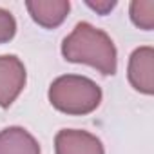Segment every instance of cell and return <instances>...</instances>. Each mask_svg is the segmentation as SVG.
I'll return each instance as SVG.
<instances>
[{
    "mask_svg": "<svg viewBox=\"0 0 154 154\" xmlns=\"http://www.w3.org/2000/svg\"><path fill=\"white\" fill-rule=\"evenodd\" d=\"M62 54L67 62L85 63L98 69L102 74H114L118 67L116 47L111 36L91 26L80 22L62 42Z\"/></svg>",
    "mask_w": 154,
    "mask_h": 154,
    "instance_id": "1",
    "label": "cell"
},
{
    "mask_svg": "<svg viewBox=\"0 0 154 154\" xmlns=\"http://www.w3.org/2000/svg\"><path fill=\"white\" fill-rule=\"evenodd\" d=\"M51 105L65 114L84 116L93 112L102 102V89L80 74H65L56 78L49 87Z\"/></svg>",
    "mask_w": 154,
    "mask_h": 154,
    "instance_id": "2",
    "label": "cell"
},
{
    "mask_svg": "<svg viewBox=\"0 0 154 154\" xmlns=\"http://www.w3.org/2000/svg\"><path fill=\"white\" fill-rule=\"evenodd\" d=\"M26 67L13 54L0 56V107H9L26 87Z\"/></svg>",
    "mask_w": 154,
    "mask_h": 154,
    "instance_id": "3",
    "label": "cell"
},
{
    "mask_svg": "<svg viewBox=\"0 0 154 154\" xmlns=\"http://www.w3.org/2000/svg\"><path fill=\"white\" fill-rule=\"evenodd\" d=\"M129 82L141 94L154 93V49L150 45L138 47L129 58Z\"/></svg>",
    "mask_w": 154,
    "mask_h": 154,
    "instance_id": "4",
    "label": "cell"
},
{
    "mask_svg": "<svg viewBox=\"0 0 154 154\" xmlns=\"http://www.w3.org/2000/svg\"><path fill=\"white\" fill-rule=\"evenodd\" d=\"M56 154H105L102 141L87 132L78 129H62L54 138Z\"/></svg>",
    "mask_w": 154,
    "mask_h": 154,
    "instance_id": "5",
    "label": "cell"
},
{
    "mask_svg": "<svg viewBox=\"0 0 154 154\" xmlns=\"http://www.w3.org/2000/svg\"><path fill=\"white\" fill-rule=\"evenodd\" d=\"M26 8L38 26L53 29L67 18L71 4L67 0H31L26 4Z\"/></svg>",
    "mask_w": 154,
    "mask_h": 154,
    "instance_id": "6",
    "label": "cell"
},
{
    "mask_svg": "<svg viewBox=\"0 0 154 154\" xmlns=\"http://www.w3.org/2000/svg\"><path fill=\"white\" fill-rule=\"evenodd\" d=\"M0 154H40V145L24 127L0 131Z\"/></svg>",
    "mask_w": 154,
    "mask_h": 154,
    "instance_id": "7",
    "label": "cell"
},
{
    "mask_svg": "<svg viewBox=\"0 0 154 154\" xmlns=\"http://www.w3.org/2000/svg\"><path fill=\"white\" fill-rule=\"evenodd\" d=\"M131 20L140 29L150 31L154 27V0H134L131 4Z\"/></svg>",
    "mask_w": 154,
    "mask_h": 154,
    "instance_id": "8",
    "label": "cell"
},
{
    "mask_svg": "<svg viewBox=\"0 0 154 154\" xmlns=\"http://www.w3.org/2000/svg\"><path fill=\"white\" fill-rule=\"evenodd\" d=\"M17 33V20L15 17L8 11L0 8V44L9 42Z\"/></svg>",
    "mask_w": 154,
    "mask_h": 154,
    "instance_id": "9",
    "label": "cell"
},
{
    "mask_svg": "<svg viewBox=\"0 0 154 154\" xmlns=\"http://www.w3.org/2000/svg\"><path fill=\"white\" fill-rule=\"evenodd\" d=\"M87 6L91 8V9H94V11H98L100 15H107L114 6H116V2H87Z\"/></svg>",
    "mask_w": 154,
    "mask_h": 154,
    "instance_id": "10",
    "label": "cell"
}]
</instances>
